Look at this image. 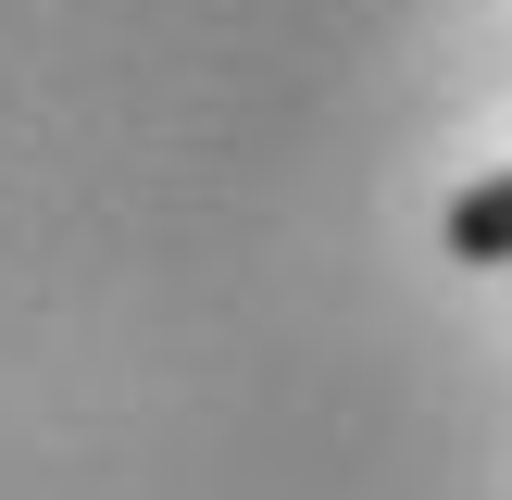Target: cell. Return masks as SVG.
Segmentation results:
<instances>
[{
    "label": "cell",
    "instance_id": "obj_1",
    "mask_svg": "<svg viewBox=\"0 0 512 500\" xmlns=\"http://www.w3.org/2000/svg\"><path fill=\"white\" fill-rule=\"evenodd\" d=\"M438 238H450V263H500V275H512V163H500V175H475V188L450 200Z\"/></svg>",
    "mask_w": 512,
    "mask_h": 500
}]
</instances>
